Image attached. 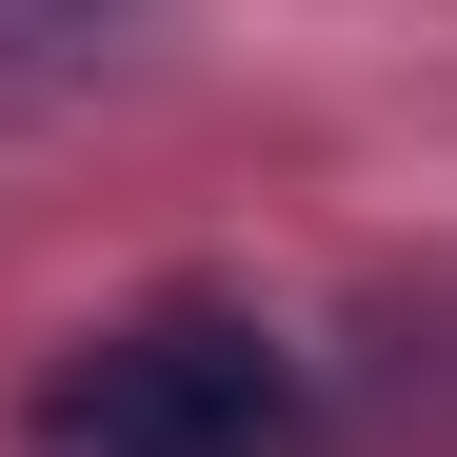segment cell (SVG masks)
I'll return each mask as SVG.
<instances>
[{
	"instance_id": "obj_1",
	"label": "cell",
	"mask_w": 457,
	"mask_h": 457,
	"mask_svg": "<svg viewBox=\"0 0 457 457\" xmlns=\"http://www.w3.org/2000/svg\"><path fill=\"white\" fill-rule=\"evenodd\" d=\"M278 418H298V378L239 298H160V319H100L40 378L21 457H278Z\"/></svg>"
}]
</instances>
